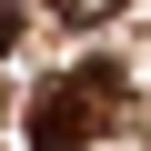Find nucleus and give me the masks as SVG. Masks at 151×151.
I'll list each match as a JSON object with an SVG mask.
<instances>
[{
  "mask_svg": "<svg viewBox=\"0 0 151 151\" xmlns=\"http://www.w3.org/2000/svg\"><path fill=\"white\" fill-rule=\"evenodd\" d=\"M121 81L111 70H81V81H50L40 101H30V151H91V121H101V101H111Z\"/></svg>",
  "mask_w": 151,
  "mask_h": 151,
  "instance_id": "1",
  "label": "nucleus"
},
{
  "mask_svg": "<svg viewBox=\"0 0 151 151\" xmlns=\"http://www.w3.org/2000/svg\"><path fill=\"white\" fill-rule=\"evenodd\" d=\"M50 10H60V20H70V30H101V20H111V10H121V0H50Z\"/></svg>",
  "mask_w": 151,
  "mask_h": 151,
  "instance_id": "2",
  "label": "nucleus"
},
{
  "mask_svg": "<svg viewBox=\"0 0 151 151\" xmlns=\"http://www.w3.org/2000/svg\"><path fill=\"white\" fill-rule=\"evenodd\" d=\"M10 40H20V0H0V50H10Z\"/></svg>",
  "mask_w": 151,
  "mask_h": 151,
  "instance_id": "3",
  "label": "nucleus"
}]
</instances>
